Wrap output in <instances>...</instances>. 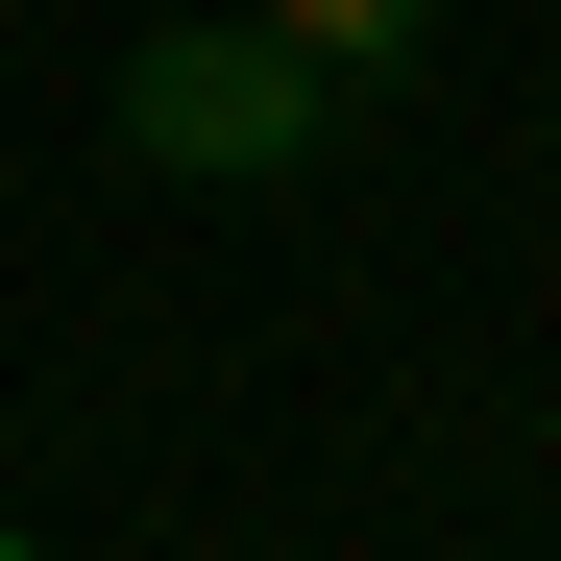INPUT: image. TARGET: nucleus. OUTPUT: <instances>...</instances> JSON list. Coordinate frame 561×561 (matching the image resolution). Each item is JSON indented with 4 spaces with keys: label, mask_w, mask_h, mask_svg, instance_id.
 <instances>
[{
    "label": "nucleus",
    "mask_w": 561,
    "mask_h": 561,
    "mask_svg": "<svg viewBox=\"0 0 561 561\" xmlns=\"http://www.w3.org/2000/svg\"><path fill=\"white\" fill-rule=\"evenodd\" d=\"M318 99H342V73L268 25V0H244V25L123 49V147H147V171H294V147H318Z\"/></svg>",
    "instance_id": "nucleus-1"
},
{
    "label": "nucleus",
    "mask_w": 561,
    "mask_h": 561,
    "mask_svg": "<svg viewBox=\"0 0 561 561\" xmlns=\"http://www.w3.org/2000/svg\"><path fill=\"white\" fill-rule=\"evenodd\" d=\"M268 25H294V49H318V73H391V49H415V25H439V0H268Z\"/></svg>",
    "instance_id": "nucleus-2"
},
{
    "label": "nucleus",
    "mask_w": 561,
    "mask_h": 561,
    "mask_svg": "<svg viewBox=\"0 0 561 561\" xmlns=\"http://www.w3.org/2000/svg\"><path fill=\"white\" fill-rule=\"evenodd\" d=\"M0 561H49V537H0Z\"/></svg>",
    "instance_id": "nucleus-3"
}]
</instances>
